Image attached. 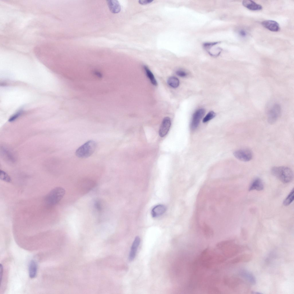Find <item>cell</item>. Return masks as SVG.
Segmentation results:
<instances>
[{"mask_svg": "<svg viewBox=\"0 0 294 294\" xmlns=\"http://www.w3.org/2000/svg\"><path fill=\"white\" fill-rule=\"evenodd\" d=\"M271 172L273 175L284 183L291 182L293 178L292 170L287 167H274L271 168Z\"/></svg>", "mask_w": 294, "mask_h": 294, "instance_id": "cell-1", "label": "cell"}, {"mask_svg": "<svg viewBox=\"0 0 294 294\" xmlns=\"http://www.w3.org/2000/svg\"><path fill=\"white\" fill-rule=\"evenodd\" d=\"M65 193L62 187H56L49 192L45 198V202L48 205H54L58 204L63 198Z\"/></svg>", "mask_w": 294, "mask_h": 294, "instance_id": "cell-2", "label": "cell"}, {"mask_svg": "<svg viewBox=\"0 0 294 294\" xmlns=\"http://www.w3.org/2000/svg\"><path fill=\"white\" fill-rule=\"evenodd\" d=\"M96 147V143L94 140H89L80 146L76 151V155L79 158H85L90 156L94 152Z\"/></svg>", "mask_w": 294, "mask_h": 294, "instance_id": "cell-3", "label": "cell"}, {"mask_svg": "<svg viewBox=\"0 0 294 294\" xmlns=\"http://www.w3.org/2000/svg\"><path fill=\"white\" fill-rule=\"evenodd\" d=\"M281 111L280 105L278 103L274 104L268 112L267 117L268 123L270 124L275 123L280 117Z\"/></svg>", "mask_w": 294, "mask_h": 294, "instance_id": "cell-4", "label": "cell"}, {"mask_svg": "<svg viewBox=\"0 0 294 294\" xmlns=\"http://www.w3.org/2000/svg\"><path fill=\"white\" fill-rule=\"evenodd\" d=\"M234 156L239 160L243 162H248L252 158V152L247 149H242L236 150L233 153Z\"/></svg>", "mask_w": 294, "mask_h": 294, "instance_id": "cell-5", "label": "cell"}, {"mask_svg": "<svg viewBox=\"0 0 294 294\" xmlns=\"http://www.w3.org/2000/svg\"><path fill=\"white\" fill-rule=\"evenodd\" d=\"M205 112V109H200L197 110L194 113L190 124V127L192 130H194L197 127Z\"/></svg>", "mask_w": 294, "mask_h": 294, "instance_id": "cell-6", "label": "cell"}, {"mask_svg": "<svg viewBox=\"0 0 294 294\" xmlns=\"http://www.w3.org/2000/svg\"><path fill=\"white\" fill-rule=\"evenodd\" d=\"M171 125V121L170 118L168 117H166L163 119L160 127L159 134V136L162 137L166 136L169 130Z\"/></svg>", "mask_w": 294, "mask_h": 294, "instance_id": "cell-7", "label": "cell"}, {"mask_svg": "<svg viewBox=\"0 0 294 294\" xmlns=\"http://www.w3.org/2000/svg\"><path fill=\"white\" fill-rule=\"evenodd\" d=\"M261 24L264 27L272 32H278L280 30L279 24L274 20H265L262 22Z\"/></svg>", "mask_w": 294, "mask_h": 294, "instance_id": "cell-8", "label": "cell"}, {"mask_svg": "<svg viewBox=\"0 0 294 294\" xmlns=\"http://www.w3.org/2000/svg\"><path fill=\"white\" fill-rule=\"evenodd\" d=\"M140 241V237L138 236L136 237L132 244L129 254V261H131L135 258Z\"/></svg>", "mask_w": 294, "mask_h": 294, "instance_id": "cell-9", "label": "cell"}, {"mask_svg": "<svg viewBox=\"0 0 294 294\" xmlns=\"http://www.w3.org/2000/svg\"><path fill=\"white\" fill-rule=\"evenodd\" d=\"M166 207L163 204H158L154 206L152 209L151 215L153 217L156 218L163 215L166 211Z\"/></svg>", "mask_w": 294, "mask_h": 294, "instance_id": "cell-10", "label": "cell"}, {"mask_svg": "<svg viewBox=\"0 0 294 294\" xmlns=\"http://www.w3.org/2000/svg\"><path fill=\"white\" fill-rule=\"evenodd\" d=\"M243 6L247 9L253 11L260 10L262 9V6L254 1L250 0H245L242 1Z\"/></svg>", "mask_w": 294, "mask_h": 294, "instance_id": "cell-11", "label": "cell"}, {"mask_svg": "<svg viewBox=\"0 0 294 294\" xmlns=\"http://www.w3.org/2000/svg\"><path fill=\"white\" fill-rule=\"evenodd\" d=\"M109 8L113 13H119L121 10V6L119 1L116 0H109L107 1Z\"/></svg>", "mask_w": 294, "mask_h": 294, "instance_id": "cell-12", "label": "cell"}, {"mask_svg": "<svg viewBox=\"0 0 294 294\" xmlns=\"http://www.w3.org/2000/svg\"><path fill=\"white\" fill-rule=\"evenodd\" d=\"M239 275L252 285L256 284V280L254 276L249 272L245 270H241L239 271Z\"/></svg>", "mask_w": 294, "mask_h": 294, "instance_id": "cell-13", "label": "cell"}, {"mask_svg": "<svg viewBox=\"0 0 294 294\" xmlns=\"http://www.w3.org/2000/svg\"><path fill=\"white\" fill-rule=\"evenodd\" d=\"M264 185L261 179L258 178L254 179L250 184L249 188V191L256 190L261 191L264 189Z\"/></svg>", "mask_w": 294, "mask_h": 294, "instance_id": "cell-14", "label": "cell"}, {"mask_svg": "<svg viewBox=\"0 0 294 294\" xmlns=\"http://www.w3.org/2000/svg\"><path fill=\"white\" fill-rule=\"evenodd\" d=\"M38 265L36 262L32 260L29 262L28 266L29 274L31 278H35L37 274Z\"/></svg>", "mask_w": 294, "mask_h": 294, "instance_id": "cell-15", "label": "cell"}, {"mask_svg": "<svg viewBox=\"0 0 294 294\" xmlns=\"http://www.w3.org/2000/svg\"><path fill=\"white\" fill-rule=\"evenodd\" d=\"M144 68L146 72V75L149 79L152 84L155 86L157 85V83L154 76L148 68L146 66L144 65Z\"/></svg>", "mask_w": 294, "mask_h": 294, "instance_id": "cell-16", "label": "cell"}, {"mask_svg": "<svg viewBox=\"0 0 294 294\" xmlns=\"http://www.w3.org/2000/svg\"><path fill=\"white\" fill-rule=\"evenodd\" d=\"M167 83L170 86L173 88L177 87L179 84L178 79L175 77H171L168 79Z\"/></svg>", "mask_w": 294, "mask_h": 294, "instance_id": "cell-17", "label": "cell"}, {"mask_svg": "<svg viewBox=\"0 0 294 294\" xmlns=\"http://www.w3.org/2000/svg\"><path fill=\"white\" fill-rule=\"evenodd\" d=\"M294 198V191L293 189L287 198L283 202V204L285 206H287L291 204L293 201Z\"/></svg>", "mask_w": 294, "mask_h": 294, "instance_id": "cell-18", "label": "cell"}, {"mask_svg": "<svg viewBox=\"0 0 294 294\" xmlns=\"http://www.w3.org/2000/svg\"><path fill=\"white\" fill-rule=\"evenodd\" d=\"M216 113L213 111H210L203 119V123H206L213 119L216 116Z\"/></svg>", "mask_w": 294, "mask_h": 294, "instance_id": "cell-19", "label": "cell"}, {"mask_svg": "<svg viewBox=\"0 0 294 294\" xmlns=\"http://www.w3.org/2000/svg\"><path fill=\"white\" fill-rule=\"evenodd\" d=\"M0 179L6 182H10L11 180L10 177L5 172L1 170L0 171Z\"/></svg>", "mask_w": 294, "mask_h": 294, "instance_id": "cell-20", "label": "cell"}, {"mask_svg": "<svg viewBox=\"0 0 294 294\" xmlns=\"http://www.w3.org/2000/svg\"><path fill=\"white\" fill-rule=\"evenodd\" d=\"M22 113V111H18L16 113H15L9 119V121L12 122L15 121L20 115Z\"/></svg>", "mask_w": 294, "mask_h": 294, "instance_id": "cell-21", "label": "cell"}, {"mask_svg": "<svg viewBox=\"0 0 294 294\" xmlns=\"http://www.w3.org/2000/svg\"><path fill=\"white\" fill-rule=\"evenodd\" d=\"M176 74L178 76L181 77H185L187 76V74L185 71L182 70H178L176 72Z\"/></svg>", "mask_w": 294, "mask_h": 294, "instance_id": "cell-22", "label": "cell"}, {"mask_svg": "<svg viewBox=\"0 0 294 294\" xmlns=\"http://www.w3.org/2000/svg\"><path fill=\"white\" fill-rule=\"evenodd\" d=\"M153 1V0H140L138 2L140 4L144 5L150 3Z\"/></svg>", "mask_w": 294, "mask_h": 294, "instance_id": "cell-23", "label": "cell"}, {"mask_svg": "<svg viewBox=\"0 0 294 294\" xmlns=\"http://www.w3.org/2000/svg\"><path fill=\"white\" fill-rule=\"evenodd\" d=\"M95 206L97 210H100L101 209V207L100 203L98 201H96L95 203Z\"/></svg>", "mask_w": 294, "mask_h": 294, "instance_id": "cell-24", "label": "cell"}, {"mask_svg": "<svg viewBox=\"0 0 294 294\" xmlns=\"http://www.w3.org/2000/svg\"><path fill=\"white\" fill-rule=\"evenodd\" d=\"M0 280L1 281L2 280V275L3 274V265L1 264H0Z\"/></svg>", "mask_w": 294, "mask_h": 294, "instance_id": "cell-25", "label": "cell"}, {"mask_svg": "<svg viewBox=\"0 0 294 294\" xmlns=\"http://www.w3.org/2000/svg\"><path fill=\"white\" fill-rule=\"evenodd\" d=\"M240 35L243 36H245L246 35V33L245 31L243 30H240L239 32Z\"/></svg>", "mask_w": 294, "mask_h": 294, "instance_id": "cell-26", "label": "cell"}]
</instances>
